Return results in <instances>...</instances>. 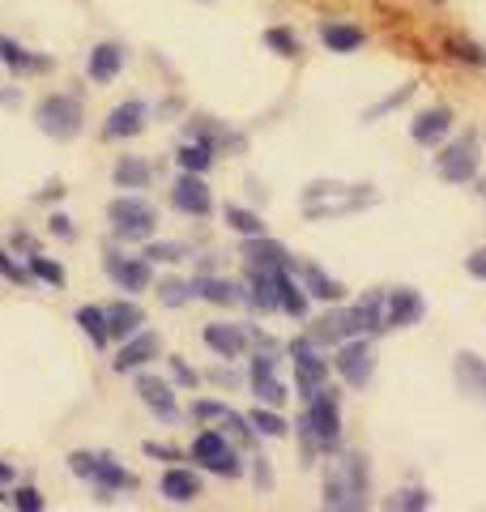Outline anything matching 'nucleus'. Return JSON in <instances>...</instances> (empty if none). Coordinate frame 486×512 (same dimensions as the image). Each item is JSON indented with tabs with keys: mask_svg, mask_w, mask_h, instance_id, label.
<instances>
[{
	"mask_svg": "<svg viewBox=\"0 0 486 512\" xmlns=\"http://www.w3.org/2000/svg\"><path fill=\"white\" fill-rule=\"evenodd\" d=\"M324 512H367V466L359 457H337L324 474Z\"/></svg>",
	"mask_w": 486,
	"mask_h": 512,
	"instance_id": "obj_1",
	"label": "nucleus"
},
{
	"mask_svg": "<svg viewBox=\"0 0 486 512\" xmlns=\"http://www.w3.org/2000/svg\"><path fill=\"white\" fill-rule=\"evenodd\" d=\"M107 227L124 244H145L158 231V205L145 201L141 192H124V197L107 201Z\"/></svg>",
	"mask_w": 486,
	"mask_h": 512,
	"instance_id": "obj_2",
	"label": "nucleus"
},
{
	"mask_svg": "<svg viewBox=\"0 0 486 512\" xmlns=\"http://www.w3.org/2000/svg\"><path fill=\"white\" fill-rule=\"evenodd\" d=\"M367 201H376V192L367 184H307L303 214L312 222H324V218H342V214L363 210Z\"/></svg>",
	"mask_w": 486,
	"mask_h": 512,
	"instance_id": "obj_3",
	"label": "nucleus"
},
{
	"mask_svg": "<svg viewBox=\"0 0 486 512\" xmlns=\"http://www.w3.org/2000/svg\"><path fill=\"white\" fill-rule=\"evenodd\" d=\"M367 320H371V333H384V329H405V325H418L427 312V303L418 291L401 286V291H380V295H367L363 299Z\"/></svg>",
	"mask_w": 486,
	"mask_h": 512,
	"instance_id": "obj_4",
	"label": "nucleus"
},
{
	"mask_svg": "<svg viewBox=\"0 0 486 512\" xmlns=\"http://www.w3.org/2000/svg\"><path fill=\"white\" fill-rule=\"evenodd\" d=\"M35 128L52 141H77L86 128V103L77 94H43L35 103Z\"/></svg>",
	"mask_w": 486,
	"mask_h": 512,
	"instance_id": "obj_5",
	"label": "nucleus"
},
{
	"mask_svg": "<svg viewBox=\"0 0 486 512\" xmlns=\"http://www.w3.org/2000/svg\"><path fill=\"white\" fill-rule=\"evenodd\" d=\"M69 470L77 478H86V483H94L103 495H116V491H133L137 487V478L128 474L116 457H107V453H69Z\"/></svg>",
	"mask_w": 486,
	"mask_h": 512,
	"instance_id": "obj_6",
	"label": "nucleus"
},
{
	"mask_svg": "<svg viewBox=\"0 0 486 512\" xmlns=\"http://www.w3.org/2000/svg\"><path fill=\"white\" fill-rule=\"evenodd\" d=\"M482 167V150H478V137L474 133H461L452 146H444L435 154V175L444 184H469Z\"/></svg>",
	"mask_w": 486,
	"mask_h": 512,
	"instance_id": "obj_7",
	"label": "nucleus"
},
{
	"mask_svg": "<svg viewBox=\"0 0 486 512\" xmlns=\"http://www.w3.org/2000/svg\"><path fill=\"white\" fill-rule=\"evenodd\" d=\"M303 436L320 444V448H333L337 436H342V414H337V397L333 389H316L307 397V419H303Z\"/></svg>",
	"mask_w": 486,
	"mask_h": 512,
	"instance_id": "obj_8",
	"label": "nucleus"
},
{
	"mask_svg": "<svg viewBox=\"0 0 486 512\" xmlns=\"http://www.w3.org/2000/svg\"><path fill=\"white\" fill-rule=\"evenodd\" d=\"M192 461H201L209 474H222V478H239V474H243L231 440H226L222 431H214V427L201 431V436L192 440Z\"/></svg>",
	"mask_w": 486,
	"mask_h": 512,
	"instance_id": "obj_9",
	"label": "nucleus"
},
{
	"mask_svg": "<svg viewBox=\"0 0 486 512\" xmlns=\"http://www.w3.org/2000/svg\"><path fill=\"white\" fill-rule=\"evenodd\" d=\"M103 269H107V278L116 282L120 291H128V295L150 291V282H154V265L145 261V256H124V252H116V248H107Z\"/></svg>",
	"mask_w": 486,
	"mask_h": 512,
	"instance_id": "obj_10",
	"label": "nucleus"
},
{
	"mask_svg": "<svg viewBox=\"0 0 486 512\" xmlns=\"http://www.w3.org/2000/svg\"><path fill=\"white\" fill-rule=\"evenodd\" d=\"M145 124H150V103L145 99H124L107 111L103 120V137L107 141H133L145 133Z\"/></svg>",
	"mask_w": 486,
	"mask_h": 512,
	"instance_id": "obj_11",
	"label": "nucleus"
},
{
	"mask_svg": "<svg viewBox=\"0 0 486 512\" xmlns=\"http://www.w3.org/2000/svg\"><path fill=\"white\" fill-rule=\"evenodd\" d=\"M333 367H337V376H342L346 384L363 389V384L371 380V372H376V355H371V342H367V338L342 342V346H337V355H333Z\"/></svg>",
	"mask_w": 486,
	"mask_h": 512,
	"instance_id": "obj_12",
	"label": "nucleus"
},
{
	"mask_svg": "<svg viewBox=\"0 0 486 512\" xmlns=\"http://www.w3.org/2000/svg\"><path fill=\"white\" fill-rule=\"evenodd\" d=\"M290 359H295V380H299V393L312 397L316 389H324V376H329V359L316 350L312 338H299L295 346H290Z\"/></svg>",
	"mask_w": 486,
	"mask_h": 512,
	"instance_id": "obj_13",
	"label": "nucleus"
},
{
	"mask_svg": "<svg viewBox=\"0 0 486 512\" xmlns=\"http://www.w3.org/2000/svg\"><path fill=\"white\" fill-rule=\"evenodd\" d=\"M124 64H128V47L120 39H99L86 56V77L94 86H111L124 73Z\"/></svg>",
	"mask_w": 486,
	"mask_h": 512,
	"instance_id": "obj_14",
	"label": "nucleus"
},
{
	"mask_svg": "<svg viewBox=\"0 0 486 512\" xmlns=\"http://www.w3.org/2000/svg\"><path fill=\"white\" fill-rule=\"evenodd\" d=\"M0 64H5L13 77H43V73L56 69V60L47 52H35V47H26L9 35H0Z\"/></svg>",
	"mask_w": 486,
	"mask_h": 512,
	"instance_id": "obj_15",
	"label": "nucleus"
},
{
	"mask_svg": "<svg viewBox=\"0 0 486 512\" xmlns=\"http://www.w3.org/2000/svg\"><path fill=\"white\" fill-rule=\"evenodd\" d=\"M171 205L188 218H209L214 214V192H209V184L201 180V175L180 171V180H175V188H171Z\"/></svg>",
	"mask_w": 486,
	"mask_h": 512,
	"instance_id": "obj_16",
	"label": "nucleus"
},
{
	"mask_svg": "<svg viewBox=\"0 0 486 512\" xmlns=\"http://www.w3.org/2000/svg\"><path fill=\"white\" fill-rule=\"evenodd\" d=\"M448 133H452V107H444V103L423 107L410 120V137H414V146H423V150H435Z\"/></svg>",
	"mask_w": 486,
	"mask_h": 512,
	"instance_id": "obj_17",
	"label": "nucleus"
},
{
	"mask_svg": "<svg viewBox=\"0 0 486 512\" xmlns=\"http://www.w3.org/2000/svg\"><path fill=\"white\" fill-rule=\"evenodd\" d=\"M162 355V342H158V333L154 329H141V333H133L128 342H120V350H116V359H111V367L116 372H141L145 363H154Z\"/></svg>",
	"mask_w": 486,
	"mask_h": 512,
	"instance_id": "obj_18",
	"label": "nucleus"
},
{
	"mask_svg": "<svg viewBox=\"0 0 486 512\" xmlns=\"http://www.w3.org/2000/svg\"><path fill=\"white\" fill-rule=\"evenodd\" d=\"M248 380H252V393L261 397L265 406H282V402H286V384L278 380V359H273L269 350H261V355L252 359Z\"/></svg>",
	"mask_w": 486,
	"mask_h": 512,
	"instance_id": "obj_19",
	"label": "nucleus"
},
{
	"mask_svg": "<svg viewBox=\"0 0 486 512\" xmlns=\"http://www.w3.org/2000/svg\"><path fill=\"white\" fill-rule=\"evenodd\" d=\"M243 265L248 269H295V256H290L278 239L269 235H256V239H243Z\"/></svg>",
	"mask_w": 486,
	"mask_h": 512,
	"instance_id": "obj_20",
	"label": "nucleus"
},
{
	"mask_svg": "<svg viewBox=\"0 0 486 512\" xmlns=\"http://www.w3.org/2000/svg\"><path fill=\"white\" fill-rule=\"evenodd\" d=\"M316 35H320V43L329 47V52H337V56H354L359 47L367 43V30L363 26H354V22H320L316 26Z\"/></svg>",
	"mask_w": 486,
	"mask_h": 512,
	"instance_id": "obj_21",
	"label": "nucleus"
},
{
	"mask_svg": "<svg viewBox=\"0 0 486 512\" xmlns=\"http://www.w3.org/2000/svg\"><path fill=\"white\" fill-rule=\"evenodd\" d=\"M137 397L158 414L162 423H175V419H180V406H175V393H171L167 380H158V376H137Z\"/></svg>",
	"mask_w": 486,
	"mask_h": 512,
	"instance_id": "obj_22",
	"label": "nucleus"
},
{
	"mask_svg": "<svg viewBox=\"0 0 486 512\" xmlns=\"http://www.w3.org/2000/svg\"><path fill=\"white\" fill-rule=\"evenodd\" d=\"M107 312V329H111V342H128L133 333H141V325H145V312L137 308L133 299H116L111 308H103Z\"/></svg>",
	"mask_w": 486,
	"mask_h": 512,
	"instance_id": "obj_23",
	"label": "nucleus"
},
{
	"mask_svg": "<svg viewBox=\"0 0 486 512\" xmlns=\"http://www.w3.org/2000/svg\"><path fill=\"white\" fill-rule=\"evenodd\" d=\"M201 338L218 359H239L243 350H248V333H243L239 325H205Z\"/></svg>",
	"mask_w": 486,
	"mask_h": 512,
	"instance_id": "obj_24",
	"label": "nucleus"
},
{
	"mask_svg": "<svg viewBox=\"0 0 486 512\" xmlns=\"http://www.w3.org/2000/svg\"><path fill=\"white\" fill-rule=\"evenodd\" d=\"M111 184L116 188H128V192H141L154 184V163H145L137 154H124L116 167H111Z\"/></svg>",
	"mask_w": 486,
	"mask_h": 512,
	"instance_id": "obj_25",
	"label": "nucleus"
},
{
	"mask_svg": "<svg viewBox=\"0 0 486 512\" xmlns=\"http://www.w3.org/2000/svg\"><path fill=\"white\" fill-rule=\"evenodd\" d=\"M290 274H299V278H303V291H307V295H316V299H329V303H337V299L346 295V286H342V282H333V278L324 274L320 265H295V269H290Z\"/></svg>",
	"mask_w": 486,
	"mask_h": 512,
	"instance_id": "obj_26",
	"label": "nucleus"
},
{
	"mask_svg": "<svg viewBox=\"0 0 486 512\" xmlns=\"http://www.w3.org/2000/svg\"><path fill=\"white\" fill-rule=\"evenodd\" d=\"M162 495L167 500H175V504H188V500H197L201 495V478L192 474V470H184V466H171L167 474H162Z\"/></svg>",
	"mask_w": 486,
	"mask_h": 512,
	"instance_id": "obj_27",
	"label": "nucleus"
},
{
	"mask_svg": "<svg viewBox=\"0 0 486 512\" xmlns=\"http://www.w3.org/2000/svg\"><path fill=\"white\" fill-rule=\"evenodd\" d=\"M192 291H197V299H205V303H218V308H231V303H239L243 295H239V282H231V278H192Z\"/></svg>",
	"mask_w": 486,
	"mask_h": 512,
	"instance_id": "obj_28",
	"label": "nucleus"
},
{
	"mask_svg": "<svg viewBox=\"0 0 486 512\" xmlns=\"http://www.w3.org/2000/svg\"><path fill=\"white\" fill-rule=\"evenodd\" d=\"M457 384H461L469 397L486 402V359H478V355H457Z\"/></svg>",
	"mask_w": 486,
	"mask_h": 512,
	"instance_id": "obj_29",
	"label": "nucleus"
},
{
	"mask_svg": "<svg viewBox=\"0 0 486 512\" xmlns=\"http://www.w3.org/2000/svg\"><path fill=\"white\" fill-rule=\"evenodd\" d=\"M73 320H77V329L86 333V338L94 342V346H111V329H107V312L103 308H94V303H81V308L73 312Z\"/></svg>",
	"mask_w": 486,
	"mask_h": 512,
	"instance_id": "obj_30",
	"label": "nucleus"
},
{
	"mask_svg": "<svg viewBox=\"0 0 486 512\" xmlns=\"http://www.w3.org/2000/svg\"><path fill=\"white\" fill-rule=\"evenodd\" d=\"M214 158H218V154L209 150L205 141H192V137L184 141L180 150H175V163H180V171H188V175H205L209 167H214Z\"/></svg>",
	"mask_w": 486,
	"mask_h": 512,
	"instance_id": "obj_31",
	"label": "nucleus"
},
{
	"mask_svg": "<svg viewBox=\"0 0 486 512\" xmlns=\"http://www.w3.org/2000/svg\"><path fill=\"white\" fill-rule=\"evenodd\" d=\"M278 312H286V316H307V295H303V286L290 278V269L278 278Z\"/></svg>",
	"mask_w": 486,
	"mask_h": 512,
	"instance_id": "obj_32",
	"label": "nucleus"
},
{
	"mask_svg": "<svg viewBox=\"0 0 486 512\" xmlns=\"http://www.w3.org/2000/svg\"><path fill=\"white\" fill-rule=\"evenodd\" d=\"M265 47L273 56H282V60H295L303 52V43H299V35L290 26H269L265 30Z\"/></svg>",
	"mask_w": 486,
	"mask_h": 512,
	"instance_id": "obj_33",
	"label": "nucleus"
},
{
	"mask_svg": "<svg viewBox=\"0 0 486 512\" xmlns=\"http://www.w3.org/2000/svg\"><path fill=\"white\" fill-rule=\"evenodd\" d=\"M145 261L150 265H175L188 256V244H175V239H145Z\"/></svg>",
	"mask_w": 486,
	"mask_h": 512,
	"instance_id": "obj_34",
	"label": "nucleus"
},
{
	"mask_svg": "<svg viewBox=\"0 0 486 512\" xmlns=\"http://www.w3.org/2000/svg\"><path fill=\"white\" fill-rule=\"evenodd\" d=\"M226 227L239 231L243 239H256V235H265V222L256 210H243V205H226Z\"/></svg>",
	"mask_w": 486,
	"mask_h": 512,
	"instance_id": "obj_35",
	"label": "nucleus"
},
{
	"mask_svg": "<svg viewBox=\"0 0 486 512\" xmlns=\"http://www.w3.org/2000/svg\"><path fill=\"white\" fill-rule=\"evenodd\" d=\"M427 508H431V495L423 487H405L384 500V512H427Z\"/></svg>",
	"mask_w": 486,
	"mask_h": 512,
	"instance_id": "obj_36",
	"label": "nucleus"
},
{
	"mask_svg": "<svg viewBox=\"0 0 486 512\" xmlns=\"http://www.w3.org/2000/svg\"><path fill=\"white\" fill-rule=\"evenodd\" d=\"M26 269H30V278L47 282V286H52V291H60V286H64V269L52 261V256H39V252H30V256H26Z\"/></svg>",
	"mask_w": 486,
	"mask_h": 512,
	"instance_id": "obj_37",
	"label": "nucleus"
},
{
	"mask_svg": "<svg viewBox=\"0 0 486 512\" xmlns=\"http://www.w3.org/2000/svg\"><path fill=\"white\" fill-rule=\"evenodd\" d=\"M158 299L167 303V308H184V303L197 299V291H192V282H180V278H167L158 286Z\"/></svg>",
	"mask_w": 486,
	"mask_h": 512,
	"instance_id": "obj_38",
	"label": "nucleus"
},
{
	"mask_svg": "<svg viewBox=\"0 0 486 512\" xmlns=\"http://www.w3.org/2000/svg\"><path fill=\"white\" fill-rule=\"evenodd\" d=\"M448 52H452V60L478 64V69H486V47L474 43V39H448Z\"/></svg>",
	"mask_w": 486,
	"mask_h": 512,
	"instance_id": "obj_39",
	"label": "nucleus"
},
{
	"mask_svg": "<svg viewBox=\"0 0 486 512\" xmlns=\"http://www.w3.org/2000/svg\"><path fill=\"white\" fill-rule=\"evenodd\" d=\"M248 423H252V431H261V436H273V440L286 436V419H282V414H273V410H265V406L252 410Z\"/></svg>",
	"mask_w": 486,
	"mask_h": 512,
	"instance_id": "obj_40",
	"label": "nucleus"
},
{
	"mask_svg": "<svg viewBox=\"0 0 486 512\" xmlns=\"http://www.w3.org/2000/svg\"><path fill=\"white\" fill-rule=\"evenodd\" d=\"M13 512H47L39 487H13Z\"/></svg>",
	"mask_w": 486,
	"mask_h": 512,
	"instance_id": "obj_41",
	"label": "nucleus"
},
{
	"mask_svg": "<svg viewBox=\"0 0 486 512\" xmlns=\"http://www.w3.org/2000/svg\"><path fill=\"white\" fill-rule=\"evenodd\" d=\"M0 278H5V282H18V286H30V282H35V278H30V269H22L5 248H0Z\"/></svg>",
	"mask_w": 486,
	"mask_h": 512,
	"instance_id": "obj_42",
	"label": "nucleus"
},
{
	"mask_svg": "<svg viewBox=\"0 0 486 512\" xmlns=\"http://www.w3.org/2000/svg\"><path fill=\"white\" fill-rule=\"evenodd\" d=\"M47 231H52L56 239H73V235H77V227H73V218H69V214H60V210H56L52 218H47Z\"/></svg>",
	"mask_w": 486,
	"mask_h": 512,
	"instance_id": "obj_43",
	"label": "nucleus"
},
{
	"mask_svg": "<svg viewBox=\"0 0 486 512\" xmlns=\"http://www.w3.org/2000/svg\"><path fill=\"white\" fill-rule=\"evenodd\" d=\"M171 376H175V380H180V384H184V389H197V384H201V376H197V372H192V367H188L184 359H171Z\"/></svg>",
	"mask_w": 486,
	"mask_h": 512,
	"instance_id": "obj_44",
	"label": "nucleus"
},
{
	"mask_svg": "<svg viewBox=\"0 0 486 512\" xmlns=\"http://www.w3.org/2000/svg\"><path fill=\"white\" fill-rule=\"evenodd\" d=\"M145 453H150V457H162V461H180V453H175V448H167V444H150V440H145Z\"/></svg>",
	"mask_w": 486,
	"mask_h": 512,
	"instance_id": "obj_45",
	"label": "nucleus"
},
{
	"mask_svg": "<svg viewBox=\"0 0 486 512\" xmlns=\"http://www.w3.org/2000/svg\"><path fill=\"white\" fill-rule=\"evenodd\" d=\"M465 269H469V274H474V278H486V248L469 256V261H465Z\"/></svg>",
	"mask_w": 486,
	"mask_h": 512,
	"instance_id": "obj_46",
	"label": "nucleus"
},
{
	"mask_svg": "<svg viewBox=\"0 0 486 512\" xmlns=\"http://www.w3.org/2000/svg\"><path fill=\"white\" fill-rule=\"evenodd\" d=\"M13 478H18V470H13V466H9V461H5V457H0V487H9V483H13Z\"/></svg>",
	"mask_w": 486,
	"mask_h": 512,
	"instance_id": "obj_47",
	"label": "nucleus"
},
{
	"mask_svg": "<svg viewBox=\"0 0 486 512\" xmlns=\"http://www.w3.org/2000/svg\"><path fill=\"white\" fill-rule=\"evenodd\" d=\"M60 197H64V188H60V184H52L47 192H39V201H60Z\"/></svg>",
	"mask_w": 486,
	"mask_h": 512,
	"instance_id": "obj_48",
	"label": "nucleus"
},
{
	"mask_svg": "<svg viewBox=\"0 0 486 512\" xmlns=\"http://www.w3.org/2000/svg\"><path fill=\"white\" fill-rule=\"evenodd\" d=\"M431 5H444V0H431Z\"/></svg>",
	"mask_w": 486,
	"mask_h": 512,
	"instance_id": "obj_49",
	"label": "nucleus"
}]
</instances>
